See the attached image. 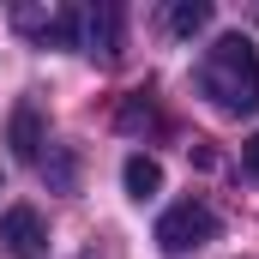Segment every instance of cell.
<instances>
[{"label":"cell","mask_w":259,"mask_h":259,"mask_svg":"<svg viewBox=\"0 0 259 259\" xmlns=\"http://www.w3.org/2000/svg\"><path fill=\"white\" fill-rule=\"evenodd\" d=\"M199 91H205L223 115H253L259 109V49L241 30H235V36H217V42L205 49Z\"/></svg>","instance_id":"cell-1"},{"label":"cell","mask_w":259,"mask_h":259,"mask_svg":"<svg viewBox=\"0 0 259 259\" xmlns=\"http://www.w3.org/2000/svg\"><path fill=\"white\" fill-rule=\"evenodd\" d=\"M217 235V211L205 205V199H181V205H169L163 217H157V247L163 253H193Z\"/></svg>","instance_id":"cell-2"},{"label":"cell","mask_w":259,"mask_h":259,"mask_svg":"<svg viewBox=\"0 0 259 259\" xmlns=\"http://www.w3.org/2000/svg\"><path fill=\"white\" fill-rule=\"evenodd\" d=\"M0 241H6L18 259H42V247H49V229H42V217H36L30 205H12V211L0 217Z\"/></svg>","instance_id":"cell-3"},{"label":"cell","mask_w":259,"mask_h":259,"mask_svg":"<svg viewBox=\"0 0 259 259\" xmlns=\"http://www.w3.org/2000/svg\"><path fill=\"white\" fill-rule=\"evenodd\" d=\"M78 24H84V49H91V55H103V61L121 55V6H115V0L78 12Z\"/></svg>","instance_id":"cell-4"},{"label":"cell","mask_w":259,"mask_h":259,"mask_svg":"<svg viewBox=\"0 0 259 259\" xmlns=\"http://www.w3.org/2000/svg\"><path fill=\"white\" fill-rule=\"evenodd\" d=\"M42 145H49V139H42V115H36V103H18V109H12V151H18L24 163H36Z\"/></svg>","instance_id":"cell-5"},{"label":"cell","mask_w":259,"mask_h":259,"mask_svg":"<svg viewBox=\"0 0 259 259\" xmlns=\"http://www.w3.org/2000/svg\"><path fill=\"white\" fill-rule=\"evenodd\" d=\"M163 24H169V36H199L211 24V0H169Z\"/></svg>","instance_id":"cell-6"},{"label":"cell","mask_w":259,"mask_h":259,"mask_svg":"<svg viewBox=\"0 0 259 259\" xmlns=\"http://www.w3.org/2000/svg\"><path fill=\"white\" fill-rule=\"evenodd\" d=\"M121 181H127L133 199H151V193H163V163H157V157H127Z\"/></svg>","instance_id":"cell-7"},{"label":"cell","mask_w":259,"mask_h":259,"mask_svg":"<svg viewBox=\"0 0 259 259\" xmlns=\"http://www.w3.org/2000/svg\"><path fill=\"white\" fill-rule=\"evenodd\" d=\"M55 12H61V6H49V0H18V6H12V30H24V36H49Z\"/></svg>","instance_id":"cell-8"},{"label":"cell","mask_w":259,"mask_h":259,"mask_svg":"<svg viewBox=\"0 0 259 259\" xmlns=\"http://www.w3.org/2000/svg\"><path fill=\"white\" fill-rule=\"evenodd\" d=\"M72 175H78V163H72V151H55V163H49V181H55L61 193H72Z\"/></svg>","instance_id":"cell-9"},{"label":"cell","mask_w":259,"mask_h":259,"mask_svg":"<svg viewBox=\"0 0 259 259\" xmlns=\"http://www.w3.org/2000/svg\"><path fill=\"white\" fill-rule=\"evenodd\" d=\"M121 127H151V103H145V91H139V97H127V109H121Z\"/></svg>","instance_id":"cell-10"},{"label":"cell","mask_w":259,"mask_h":259,"mask_svg":"<svg viewBox=\"0 0 259 259\" xmlns=\"http://www.w3.org/2000/svg\"><path fill=\"white\" fill-rule=\"evenodd\" d=\"M241 169H247V175H259V133L241 145Z\"/></svg>","instance_id":"cell-11"}]
</instances>
